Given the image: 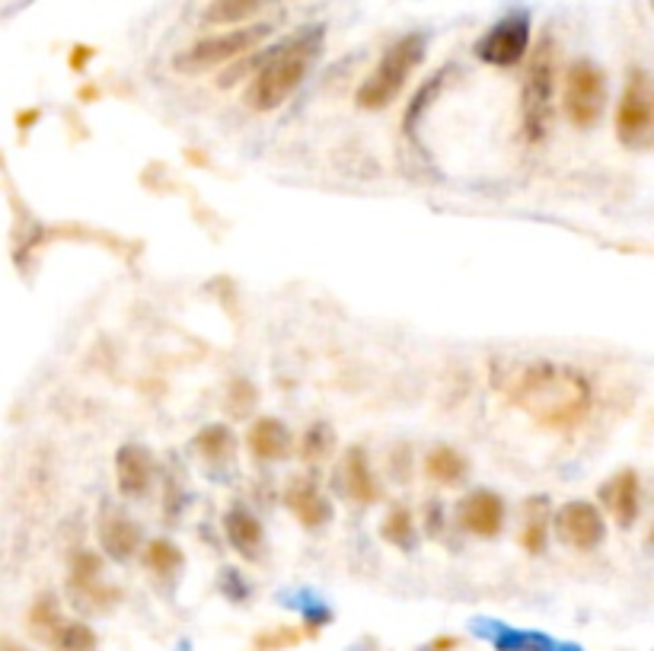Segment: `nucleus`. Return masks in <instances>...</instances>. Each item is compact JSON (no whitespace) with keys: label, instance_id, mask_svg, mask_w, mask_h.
<instances>
[{"label":"nucleus","instance_id":"nucleus-1","mask_svg":"<svg viewBox=\"0 0 654 651\" xmlns=\"http://www.w3.org/2000/svg\"><path fill=\"white\" fill-rule=\"evenodd\" d=\"M492 384L511 406L546 432H572L594 410V386L578 367L558 362H498Z\"/></svg>","mask_w":654,"mask_h":651},{"label":"nucleus","instance_id":"nucleus-2","mask_svg":"<svg viewBox=\"0 0 654 651\" xmlns=\"http://www.w3.org/2000/svg\"><path fill=\"white\" fill-rule=\"evenodd\" d=\"M323 39H326L323 26H307V29L294 32L291 39H285L271 51H266L252 65V80L242 93L246 106L256 112H271V109L285 106L294 90L307 80L316 55L323 49Z\"/></svg>","mask_w":654,"mask_h":651},{"label":"nucleus","instance_id":"nucleus-3","mask_svg":"<svg viewBox=\"0 0 654 651\" xmlns=\"http://www.w3.org/2000/svg\"><path fill=\"white\" fill-rule=\"evenodd\" d=\"M425 61V36L409 32L399 42H393L384 58L377 61V68L364 77V83L358 87V106L367 112L387 109L389 102H396V97L406 90L409 77L418 71V65Z\"/></svg>","mask_w":654,"mask_h":651},{"label":"nucleus","instance_id":"nucleus-4","mask_svg":"<svg viewBox=\"0 0 654 651\" xmlns=\"http://www.w3.org/2000/svg\"><path fill=\"white\" fill-rule=\"evenodd\" d=\"M553 90H556V42L546 36L531 55V68L524 77V97H521V121L524 138L539 145L549 131L553 119Z\"/></svg>","mask_w":654,"mask_h":651},{"label":"nucleus","instance_id":"nucleus-5","mask_svg":"<svg viewBox=\"0 0 654 651\" xmlns=\"http://www.w3.org/2000/svg\"><path fill=\"white\" fill-rule=\"evenodd\" d=\"M271 36V26L268 23H242L227 29V32H218V36H208V39H198L186 51L176 55L172 68L179 73H208L215 68H224L230 61H237L240 55H249L252 49H259Z\"/></svg>","mask_w":654,"mask_h":651},{"label":"nucleus","instance_id":"nucleus-6","mask_svg":"<svg viewBox=\"0 0 654 651\" xmlns=\"http://www.w3.org/2000/svg\"><path fill=\"white\" fill-rule=\"evenodd\" d=\"M654 135V90L652 77L642 68H632L623 87V97L616 106V138L623 147L645 150Z\"/></svg>","mask_w":654,"mask_h":651},{"label":"nucleus","instance_id":"nucleus-7","mask_svg":"<svg viewBox=\"0 0 654 651\" xmlns=\"http://www.w3.org/2000/svg\"><path fill=\"white\" fill-rule=\"evenodd\" d=\"M562 109L575 128H594L604 119L606 109V73L594 61H575L565 73V90H562Z\"/></svg>","mask_w":654,"mask_h":651},{"label":"nucleus","instance_id":"nucleus-8","mask_svg":"<svg viewBox=\"0 0 654 651\" xmlns=\"http://www.w3.org/2000/svg\"><path fill=\"white\" fill-rule=\"evenodd\" d=\"M527 49H531V20L508 17L485 32V39L476 46V55L492 68H514L524 61Z\"/></svg>","mask_w":654,"mask_h":651},{"label":"nucleus","instance_id":"nucleus-9","mask_svg":"<svg viewBox=\"0 0 654 651\" xmlns=\"http://www.w3.org/2000/svg\"><path fill=\"white\" fill-rule=\"evenodd\" d=\"M604 514L597 511V505L591 502H568L558 507L556 514V536L578 553H591L604 543Z\"/></svg>","mask_w":654,"mask_h":651},{"label":"nucleus","instance_id":"nucleus-10","mask_svg":"<svg viewBox=\"0 0 654 651\" xmlns=\"http://www.w3.org/2000/svg\"><path fill=\"white\" fill-rule=\"evenodd\" d=\"M457 524L466 533L483 536V540L498 536L502 527H505V502H502V495H495L492 489L469 492L460 502V507H457Z\"/></svg>","mask_w":654,"mask_h":651},{"label":"nucleus","instance_id":"nucleus-11","mask_svg":"<svg viewBox=\"0 0 654 651\" xmlns=\"http://www.w3.org/2000/svg\"><path fill=\"white\" fill-rule=\"evenodd\" d=\"M71 588L83 610H106L116 603V588L102 581V562L93 553H77L71 562Z\"/></svg>","mask_w":654,"mask_h":651},{"label":"nucleus","instance_id":"nucleus-12","mask_svg":"<svg viewBox=\"0 0 654 651\" xmlns=\"http://www.w3.org/2000/svg\"><path fill=\"white\" fill-rule=\"evenodd\" d=\"M285 505L294 517L307 527V531H319L333 521V505L323 495V489L310 480H291L285 489Z\"/></svg>","mask_w":654,"mask_h":651},{"label":"nucleus","instance_id":"nucleus-13","mask_svg":"<svg viewBox=\"0 0 654 651\" xmlns=\"http://www.w3.org/2000/svg\"><path fill=\"white\" fill-rule=\"evenodd\" d=\"M601 502H604L606 511L613 514V521L620 527H632L638 521V511H642V483H638V473L635 470L616 473L610 483L601 485Z\"/></svg>","mask_w":654,"mask_h":651},{"label":"nucleus","instance_id":"nucleus-14","mask_svg":"<svg viewBox=\"0 0 654 651\" xmlns=\"http://www.w3.org/2000/svg\"><path fill=\"white\" fill-rule=\"evenodd\" d=\"M153 483V457L138 444H125L116 454V485L125 499H141Z\"/></svg>","mask_w":654,"mask_h":651},{"label":"nucleus","instance_id":"nucleus-15","mask_svg":"<svg viewBox=\"0 0 654 651\" xmlns=\"http://www.w3.org/2000/svg\"><path fill=\"white\" fill-rule=\"evenodd\" d=\"M341 492L355 502V505H374L380 499V483L370 470V460L361 447H351L341 460Z\"/></svg>","mask_w":654,"mask_h":651},{"label":"nucleus","instance_id":"nucleus-16","mask_svg":"<svg viewBox=\"0 0 654 651\" xmlns=\"http://www.w3.org/2000/svg\"><path fill=\"white\" fill-rule=\"evenodd\" d=\"M246 444H249V451H252V457L256 460L275 463V460L291 457L294 437L281 418L262 415V418H256V422H252V428H249V434H246Z\"/></svg>","mask_w":654,"mask_h":651},{"label":"nucleus","instance_id":"nucleus-17","mask_svg":"<svg viewBox=\"0 0 654 651\" xmlns=\"http://www.w3.org/2000/svg\"><path fill=\"white\" fill-rule=\"evenodd\" d=\"M99 543L106 555L125 562L141 550V527L125 511H106L99 521Z\"/></svg>","mask_w":654,"mask_h":651},{"label":"nucleus","instance_id":"nucleus-18","mask_svg":"<svg viewBox=\"0 0 654 651\" xmlns=\"http://www.w3.org/2000/svg\"><path fill=\"white\" fill-rule=\"evenodd\" d=\"M224 533H227V540H230V546H234L237 553L246 555V559H259L266 533H262V524L256 521L252 511H246V507H230L227 517H224Z\"/></svg>","mask_w":654,"mask_h":651},{"label":"nucleus","instance_id":"nucleus-19","mask_svg":"<svg viewBox=\"0 0 654 651\" xmlns=\"http://www.w3.org/2000/svg\"><path fill=\"white\" fill-rule=\"evenodd\" d=\"M469 473V463L457 447L437 444L425 454V476L437 485H460Z\"/></svg>","mask_w":654,"mask_h":651},{"label":"nucleus","instance_id":"nucleus-20","mask_svg":"<svg viewBox=\"0 0 654 651\" xmlns=\"http://www.w3.org/2000/svg\"><path fill=\"white\" fill-rule=\"evenodd\" d=\"M268 3H278V0H211L208 10H205V23L242 26L249 23L252 17H259Z\"/></svg>","mask_w":654,"mask_h":651},{"label":"nucleus","instance_id":"nucleus-21","mask_svg":"<svg viewBox=\"0 0 654 651\" xmlns=\"http://www.w3.org/2000/svg\"><path fill=\"white\" fill-rule=\"evenodd\" d=\"M549 527H553V517H549V507L543 499H531L524 505V531H521V546L527 553L539 555L546 550V540H549Z\"/></svg>","mask_w":654,"mask_h":651},{"label":"nucleus","instance_id":"nucleus-22","mask_svg":"<svg viewBox=\"0 0 654 651\" xmlns=\"http://www.w3.org/2000/svg\"><path fill=\"white\" fill-rule=\"evenodd\" d=\"M145 565L157 575L160 581H172L179 572H182V550L170 543V540H150L145 546Z\"/></svg>","mask_w":654,"mask_h":651},{"label":"nucleus","instance_id":"nucleus-23","mask_svg":"<svg viewBox=\"0 0 654 651\" xmlns=\"http://www.w3.org/2000/svg\"><path fill=\"white\" fill-rule=\"evenodd\" d=\"M234 447H237V441H234V432L227 425H208V428H201V432L195 434L192 441V451H198V457L208 460V463L230 460L234 457Z\"/></svg>","mask_w":654,"mask_h":651},{"label":"nucleus","instance_id":"nucleus-24","mask_svg":"<svg viewBox=\"0 0 654 651\" xmlns=\"http://www.w3.org/2000/svg\"><path fill=\"white\" fill-rule=\"evenodd\" d=\"M46 642L51 645V651H97L93 629L87 627V623H68V620H58L49 629Z\"/></svg>","mask_w":654,"mask_h":651},{"label":"nucleus","instance_id":"nucleus-25","mask_svg":"<svg viewBox=\"0 0 654 651\" xmlns=\"http://www.w3.org/2000/svg\"><path fill=\"white\" fill-rule=\"evenodd\" d=\"M380 533H384V540H387L389 546H399V550H413L415 546V521H413V511L409 507H393L387 517H384V524H380Z\"/></svg>","mask_w":654,"mask_h":651},{"label":"nucleus","instance_id":"nucleus-26","mask_svg":"<svg viewBox=\"0 0 654 651\" xmlns=\"http://www.w3.org/2000/svg\"><path fill=\"white\" fill-rule=\"evenodd\" d=\"M336 451V434L329 425H310L307 432L300 434V457L310 460H326L329 454Z\"/></svg>","mask_w":654,"mask_h":651},{"label":"nucleus","instance_id":"nucleus-27","mask_svg":"<svg viewBox=\"0 0 654 651\" xmlns=\"http://www.w3.org/2000/svg\"><path fill=\"white\" fill-rule=\"evenodd\" d=\"M58 620H61V610H58L54 598L46 594V598H39V601H36L32 613H29V629H32L39 639H46V635H49V629L54 627Z\"/></svg>","mask_w":654,"mask_h":651},{"label":"nucleus","instance_id":"nucleus-28","mask_svg":"<svg viewBox=\"0 0 654 651\" xmlns=\"http://www.w3.org/2000/svg\"><path fill=\"white\" fill-rule=\"evenodd\" d=\"M230 400L237 403L234 410L237 412H246L256 406V386L249 384V381H234V386H230Z\"/></svg>","mask_w":654,"mask_h":651},{"label":"nucleus","instance_id":"nucleus-29","mask_svg":"<svg viewBox=\"0 0 654 651\" xmlns=\"http://www.w3.org/2000/svg\"><path fill=\"white\" fill-rule=\"evenodd\" d=\"M297 632L294 629H278L275 635H262L259 639V649H285V645H297Z\"/></svg>","mask_w":654,"mask_h":651},{"label":"nucleus","instance_id":"nucleus-30","mask_svg":"<svg viewBox=\"0 0 654 651\" xmlns=\"http://www.w3.org/2000/svg\"><path fill=\"white\" fill-rule=\"evenodd\" d=\"M90 58H93V49H87V46H77V49L71 51V71H83Z\"/></svg>","mask_w":654,"mask_h":651},{"label":"nucleus","instance_id":"nucleus-31","mask_svg":"<svg viewBox=\"0 0 654 651\" xmlns=\"http://www.w3.org/2000/svg\"><path fill=\"white\" fill-rule=\"evenodd\" d=\"M39 116H42L39 109H29V112H20V116H17V125H20V128H29V125H32V121L39 119Z\"/></svg>","mask_w":654,"mask_h":651},{"label":"nucleus","instance_id":"nucleus-32","mask_svg":"<svg viewBox=\"0 0 654 651\" xmlns=\"http://www.w3.org/2000/svg\"><path fill=\"white\" fill-rule=\"evenodd\" d=\"M457 649V639H437V642H432V649L428 651H454Z\"/></svg>","mask_w":654,"mask_h":651},{"label":"nucleus","instance_id":"nucleus-33","mask_svg":"<svg viewBox=\"0 0 654 651\" xmlns=\"http://www.w3.org/2000/svg\"><path fill=\"white\" fill-rule=\"evenodd\" d=\"M0 651H20V649H17V645H10V642H3V645H0Z\"/></svg>","mask_w":654,"mask_h":651}]
</instances>
